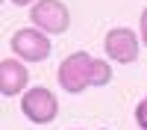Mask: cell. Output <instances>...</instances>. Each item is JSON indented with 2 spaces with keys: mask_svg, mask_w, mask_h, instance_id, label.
Instances as JSON below:
<instances>
[{
  "mask_svg": "<svg viewBox=\"0 0 147 130\" xmlns=\"http://www.w3.org/2000/svg\"><path fill=\"white\" fill-rule=\"evenodd\" d=\"M21 112L32 124H53L59 115V98L47 86H32L21 95Z\"/></svg>",
  "mask_w": 147,
  "mask_h": 130,
  "instance_id": "3957f363",
  "label": "cell"
},
{
  "mask_svg": "<svg viewBox=\"0 0 147 130\" xmlns=\"http://www.w3.org/2000/svg\"><path fill=\"white\" fill-rule=\"evenodd\" d=\"M30 21L32 27H38L50 35H59V33H68L71 27V9L62 0H35L30 9Z\"/></svg>",
  "mask_w": 147,
  "mask_h": 130,
  "instance_id": "277c9868",
  "label": "cell"
},
{
  "mask_svg": "<svg viewBox=\"0 0 147 130\" xmlns=\"http://www.w3.org/2000/svg\"><path fill=\"white\" fill-rule=\"evenodd\" d=\"M91 65H94V56L85 53V50H74L71 56H65L59 62V86H62L68 95H80L91 86Z\"/></svg>",
  "mask_w": 147,
  "mask_h": 130,
  "instance_id": "6da1fadb",
  "label": "cell"
},
{
  "mask_svg": "<svg viewBox=\"0 0 147 130\" xmlns=\"http://www.w3.org/2000/svg\"><path fill=\"white\" fill-rule=\"evenodd\" d=\"M112 83V65L106 59H94L91 65V86H109Z\"/></svg>",
  "mask_w": 147,
  "mask_h": 130,
  "instance_id": "52a82bcc",
  "label": "cell"
},
{
  "mask_svg": "<svg viewBox=\"0 0 147 130\" xmlns=\"http://www.w3.org/2000/svg\"><path fill=\"white\" fill-rule=\"evenodd\" d=\"M30 71L24 65V59H0V92L3 98H18L27 92Z\"/></svg>",
  "mask_w": 147,
  "mask_h": 130,
  "instance_id": "8992f818",
  "label": "cell"
},
{
  "mask_svg": "<svg viewBox=\"0 0 147 130\" xmlns=\"http://www.w3.org/2000/svg\"><path fill=\"white\" fill-rule=\"evenodd\" d=\"M136 124H138L141 130H147V98L136 106Z\"/></svg>",
  "mask_w": 147,
  "mask_h": 130,
  "instance_id": "ba28073f",
  "label": "cell"
},
{
  "mask_svg": "<svg viewBox=\"0 0 147 130\" xmlns=\"http://www.w3.org/2000/svg\"><path fill=\"white\" fill-rule=\"evenodd\" d=\"M103 50L112 62H121V65H129L138 59V50H141V35H136V30L129 27H112L103 39Z\"/></svg>",
  "mask_w": 147,
  "mask_h": 130,
  "instance_id": "5b68a950",
  "label": "cell"
},
{
  "mask_svg": "<svg viewBox=\"0 0 147 130\" xmlns=\"http://www.w3.org/2000/svg\"><path fill=\"white\" fill-rule=\"evenodd\" d=\"M138 35H141V44L147 47V6L141 12V21H138Z\"/></svg>",
  "mask_w": 147,
  "mask_h": 130,
  "instance_id": "9c48e42d",
  "label": "cell"
},
{
  "mask_svg": "<svg viewBox=\"0 0 147 130\" xmlns=\"http://www.w3.org/2000/svg\"><path fill=\"white\" fill-rule=\"evenodd\" d=\"M12 3H15V6H32L35 0H12Z\"/></svg>",
  "mask_w": 147,
  "mask_h": 130,
  "instance_id": "30bf717a",
  "label": "cell"
},
{
  "mask_svg": "<svg viewBox=\"0 0 147 130\" xmlns=\"http://www.w3.org/2000/svg\"><path fill=\"white\" fill-rule=\"evenodd\" d=\"M9 47L15 50L18 59L24 62H44L47 56H50L53 44H50V33H44L38 27H21L12 33L9 39Z\"/></svg>",
  "mask_w": 147,
  "mask_h": 130,
  "instance_id": "7a4b0ae2",
  "label": "cell"
}]
</instances>
